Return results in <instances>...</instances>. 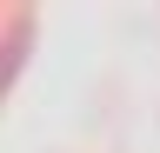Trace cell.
<instances>
[{
    "label": "cell",
    "mask_w": 160,
    "mask_h": 153,
    "mask_svg": "<svg viewBox=\"0 0 160 153\" xmlns=\"http://www.w3.org/2000/svg\"><path fill=\"white\" fill-rule=\"evenodd\" d=\"M20 60H27V27H20V33H13V40H7V47H0V93H7V80H13V73H20Z\"/></svg>",
    "instance_id": "1"
}]
</instances>
